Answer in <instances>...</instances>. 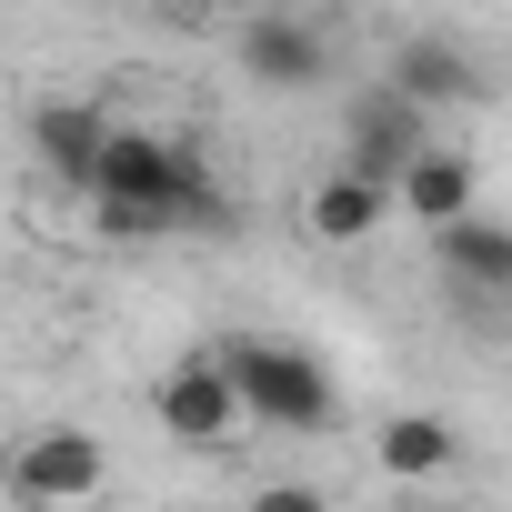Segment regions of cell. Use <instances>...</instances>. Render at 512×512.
I'll use <instances>...</instances> for the list:
<instances>
[{"label": "cell", "mask_w": 512, "mask_h": 512, "mask_svg": "<svg viewBox=\"0 0 512 512\" xmlns=\"http://www.w3.org/2000/svg\"><path fill=\"white\" fill-rule=\"evenodd\" d=\"M0 472H11V502H21V512H81V502H101L111 452H101L81 422H51V432H21Z\"/></svg>", "instance_id": "cell-3"}, {"label": "cell", "mask_w": 512, "mask_h": 512, "mask_svg": "<svg viewBox=\"0 0 512 512\" xmlns=\"http://www.w3.org/2000/svg\"><path fill=\"white\" fill-rule=\"evenodd\" d=\"M372 462H382L392 482H442V472L462 462V432H452L442 412H392V422L372 432Z\"/></svg>", "instance_id": "cell-11"}, {"label": "cell", "mask_w": 512, "mask_h": 512, "mask_svg": "<svg viewBox=\"0 0 512 512\" xmlns=\"http://www.w3.org/2000/svg\"><path fill=\"white\" fill-rule=\"evenodd\" d=\"M91 211H101V231H201V221H221V181L201 171L191 141L121 121L91 171Z\"/></svg>", "instance_id": "cell-1"}, {"label": "cell", "mask_w": 512, "mask_h": 512, "mask_svg": "<svg viewBox=\"0 0 512 512\" xmlns=\"http://www.w3.org/2000/svg\"><path fill=\"white\" fill-rule=\"evenodd\" d=\"M422 151H432V111H412L392 81L352 101V141H342V171H362V181H402Z\"/></svg>", "instance_id": "cell-5"}, {"label": "cell", "mask_w": 512, "mask_h": 512, "mask_svg": "<svg viewBox=\"0 0 512 512\" xmlns=\"http://www.w3.org/2000/svg\"><path fill=\"white\" fill-rule=\"evenodd\" d=\"M231 382H241V412L251 422H272V432H332V372L292 342H221Z\"/></svg>", "instance_id": "cell-2"}, {"label": "cell", "mask_w": 512, "mask_h": 512, "mask_svg": "<svg viewBox=\"0 0 512 512\" xmlns=\"http://www.w3.org/2000/svg\"><path fill=\"white\" fill-rule=\"evenodd\" d=\"M392 211H402L392 181H362V171H332V181H312V201H302V221H312L322 251H362Z\"/></svg>", "instance_id": "cell-8"}, {"label": "cell", "mask_w": 512, "mask_h": 512, "mask_svg": "<svg viewBox=\"0 0 512 512\" xmlns=\"http://www.w3.org/2000/svg\"><path fill=\"white\" fill-rule=\"evenodd\" d=\"M241 512H332V492H322V482H262Z\"/></svg>", "instance_id": "cell-13"}, {"label": "cell", "mask_w": 512, "mask_h": 512, "mask_svg": "<svg viewBox=\"0 0 512 512\" xmlns=\"http://www.w3.org/2000/svg\"><path fill=\"white\" fill-rule=\"evenodd\" d=\"M231 61H241V81H262V91H312V81L332 71L322 21H302V11H262V21H241Z\"/></svg>", "instance_id": "cell-6"}, {"label": "cell", "mask_w": 512, "mask_h": 512, "mask_svg": "<svg viewBox=\"0 0 512 512\" xmlns=\"http://www.w3.org/2000/svg\"><path fill=\"white\" fill-rule=\"evenodd\" d=\"M181 11H191V21H262L272 0H181Z\"/></svg>", "instance_id": "cell-14"}, {"label": "cell", "mask_w": 512, "mask_h": 512, "mask_svg": "<svg viewBox=\"0 0 512 512\" xmlns=\"http://www.w3.org/2000/svg\"><path fill=\"white\" fill-rule=\"evenodd\" d=\"M392 201H402V221H422V231H452V221H472V201H482V181H472V161L462 151H422L402 181H392Z\"/></svg>", "instance_id": "cell-9"}, {"label": "cell", "mask_w": 512, "mask_h": 512, "mask_svg": "<svg viewBox=\"0 0 512 512\" xmlns=\"http://www.w3.org/2000/svg\"><path fill=\"white\" fill-rule=\"evenodd\" d=\"M392 91H402L412 111H472V101H482V71H472L452 41H402V51H392Z\"/></svg>", "instance_id": "cell-10"}, {"label": "cell", "mask_w": 512, "mask_h": 512, "mask_svg": "<svg viewBox=\"0 0 512 512\" xmlns=\"http://www.w3.org/2000/svg\"><path fill=\"white\" fill-rule=\"evenodd\" d=\"M432 262H442V282H452V292H512V231L472 211V221L432 231Z\"/></svg>", "instance_id": "cell-12"}, {"label": "cell", "mask_w": 512, "mask_h": 512, "mask_svg": "<svg viewBox=\"0 0 512 512\" xmlns=\"http://www.w3.org/2000/svg\"><path fill=\"white\" fill-rule=\"evenodd\" d=\"M111 131H121V121H101L91 101H41V111H31V161H41L51 181H71V191H91V171H101V151H111Z\"/></svg>", "instance_id": "cell-7"}, {"label": "cell", "mask_w": 512, "mask_h": 512, "mask_svg": "<svg viewBox=\"0 0 512 512\" xmlns=\"http://www.w3.org/2000/svg\"><path fill=\"white\" fill-rule=\"evenodd\" d=\"M151 412H161V432H171V442H191V452H221V442H231V422H251V412H241V382H231V362H221V352H181V362L161 372Z\"/></svg>", "instance_id": "cell-4"}]
</instances>
